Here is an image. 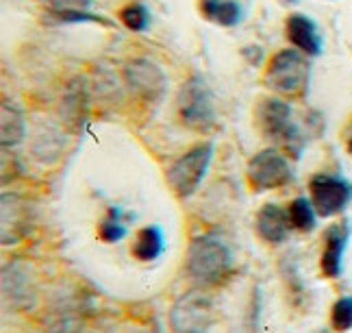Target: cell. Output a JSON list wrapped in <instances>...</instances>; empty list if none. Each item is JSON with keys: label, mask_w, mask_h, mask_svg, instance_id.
I'll return each mask as SVG.
<instances>
[{"label": "cell", "mask_w": 352, "mask_h": 333, "mask_svg": "<svg viewBox=\"0 0 352 333\" xmlns=\"http://www.w3.org/2000/svg\"><path fill=\"white\" fill-rule=\"evenodd\" d=\"M185 268L194 283L202 288L218 286L233 270V253L220 235H198L189 244Z\"/></svg>", "instance_id": "1"}, {"label": "cell", "mask_w": 352, "mask_h": 333, "mask_svg": "<svg viewBox=\"0 0 352 333\" xmlns=\"http://www.w3.org/2000/svg\"><path fill=\"white\" fill-rule=\"evenodd\" d=\"M215 318V305L202 290H189L170 310L172 333H209Z\"/></svg>", "instance_id": "2"}, {"label": "cell", "mask_w": 352, "mask_h": 333, "mask_svg": "<svg viewBox=\"0 0 352 333\" xmlns=\"http://www.w3.org/2000/svg\"><path fill=\"white\" fill-rule=\"evenodd\" d=\"M265 85L276 94L296 96L307 87L309 81V61L298 50H280L272 57L265 68Z\"/></svg>", "instance_id": "3"}, {"label": "cell", "mask_w": 352, "mask_h": 333, "mask_svg": "<svg viewBox=\"0 0 352 333\" xmlns=\"http://www.w3.org/2000/svg\"><path fill=\"white\" fill-rule=\"evenodd\" d=\"M211 157H213V144L207 142L194 146L192 151H187L183 157L176 159L168 170V183L172 192L179 198L192 196L198 190L200 181L207 175Z\"/></svg>", "instance_id": "4"}, {"label": "cell", "mask_w": 352, "mask_h": 333, "mask_svg": "<svg viewBox=\"0 0 352 333\" xmlns=\"http://www.w3.org/2000/svg\"><path fill=\"white\" fill-rule=\"evenodd\" d=\"M256 122L267 138L280 142L285 149H289L296 157L300 155L302 140L300 133L292 122V109L287 103L278 98H265L256 107Z\"/></svg>", "instance_id": "5"}, {"label": "cell", "mask_w": 352, "mask_h": 333, "mask_svg": "<svg viewBox=\"0 0 352 333\" xmlns=\"http://www.w3.org/2000/svg\"><path fill=\"white\" fill-rule=\"evenodd\" d=\"M179 114L189 129H209L215 122L213 98L202 78H192L181 87Z\"/></svg>", "instance_id": "6"}, {"label": "cell", "mask_w": 352, "mask_h": 333, "mask_svg": "<svg viewBox=\"0 0 352 333\" xmlns=\"http://www.w3.org/2000/svg\"><path fill=\"white\" fill-rule=\"evenodd\" d=\"M311 203L320 216H337L352 201V183L333 175H316L309 183Z\"/></svg>", "instance_id": "7"}, {"label": "cell", "mask_w": 352, "mask_h": 333, "mask_svg": "<svg viewBox=\"0 0 352 333\" xmlns=\"http://www.w3.org/2000/svg\"><path fill=\"white\" fill-rule=\"evenodd\" d=\"M292 179L289 162L274 149L256 153L248 164V181L254 190H274Z\"/></svg>", "instance_id": "8"}, {"label": "cell", "mask_w": 352, "mask_h": 333, "mask_svg": "<svg viewBox=\"0 0 352 333\" xmlns=\"http://www.w3.org/2000/svg\"><path fill=\"white\" fill-rule=\"evenodd\" d=\"M124 78L131 85V89H135L138 94H142L146 98H159L164 94V87H166L164 74H161L157 65H153L146 59L129 61L124 68Z\"/></svg>", "instance_id": "9"}, {"label": "cell", "mask_w": 352, "mask_h": 333, "mask_svg": "<svg viewBox=\"0 0 352 333\" xmlns=\"http://www.w3.org/2000/svg\"><path fill=\"white\" fill-rule=\"evenodd\" d=\"M350 237V224L348 222H337L329 226L327 237H324V250H322V272L329 279H337L342 275V259L344 250L348 246Z\"/></svg>", "instance_id": "10"}, {"label": "cell", "mask_w": 352, "mask_h": 333, "mask_svg": "<svg viewBox=\"0 0 352 333\" xmlns=\"http://www.w3.org/2000/svg\"><path fill=\"white\" fill-rule=\"evenodd\" d=\"M254 226L263 242L276 246L287 239L292 222H289V214L285 209H280L274 203H267L259 209V214H256Z\"/></svg>", "instance_id": "11"}, {"label": "cell", "mask_w": 352, "mask_h": 333, "mask_svg": "<svg viewBox=\"0 0 352 333\" xmlns=\"http://www.w3.org/2000/svg\"><path fill=\"white\" fill-rule=\"evenodd\" d=\"M287 39L289 42L305 52V55H311V57H318L322 52V37H320V31L316 22L307 18V16H300V13H296V16H289L287 18Z\"/></svg>", "instance_id": "12"}, {"label": "cell", "mask_w": 352, "mask_h": 333, "mask_svg": "<svg viewBox=\"0 0 352 333\" xmlns=\"http://www.w3.org/2000/svg\"><path fill=\"white\" fill-rule=\"evenodd\" d=\"M200 11L207 20L220 26H237L246 16L239 0H200Z\"/></svg>", "instance_id": "13"}, {"label": "cell", "mask_w": 352, "mask_h": 333, "mask_svg": "<svg viewBox=\"0 0 352 333\" xmlns=\"http://www.w3.org/2000/svg\"><path fill=\"white\" fill-rule=\"evenodd\" d=\"M166 248L164 242V233H161L159 226H144V229L135 235V244H133V257L140 261H155Z\"/></svg>", "instance_id": "14"}, {"label": "cell", "mask_w": 352, "mask_h": 333, "mask_svg": "<svg viewBox=\"0 0 352 333\" xmlns=\"http://www.w3.org/2000/svg\"><path fill=\"white\" fill-rule=\"evenodd\" d=\"M287 214H289V222L294 229L298 231H314L316 229V216H318V211L314 207V203L309 201V198L300 196V198H296V201L289 205L287 209Z\"/></svg>", "instance_id": "15"}, {"label": "cell", "mask_w": 352, "mask_h": 333, "mask_svg": "<svg viewBox=\"0 0 352 333\" xmlns=\"http://www.w3.org/2000/svg\"><path fill=\"white\" fill-rule=\"evenodd\" d=\"M24 138V118L16 107H9V103H3V146H16Z\"/></svg>", "instance_id": "16"}, {"label": "cell", "mask_w": 352, "mask_h": 333, "mask_svg": "<svg viewBox=\"0 0 352 333\" xmlns=\"http://www.w3.org/2000/svg\"><path fill=\"white\" fill-rule=\"evenodd\" d=\"M98 235H100L102 242H109V244L120 242V239L126 235V226H124V222L120 220V209L118 207H111L109 209V216H107L100 222Z\"/></svg>", "instance_id": "17"}, {"label": "cell", "mask_w": 352, "mask_h": 333, "mask_svg": "<svg viewBox=\"0 0 352 333\" xmlns=\"http://www.w3.org/2000/svg\"><path fill=\"white\" fill-rule=\"evenodd\" d=\"M120 20H122V24H124L129 31L142 33V31H146L148 22H151V13H148V9H146L144 5L133 3V5H129V7L122 9Z\"/></svg>", "instance_id": "18"}, {"label": "cell", "mask_w": 352, "mask_h": 333, "mask_svg": "<svg viewBox=\"0 0 352 333\" xmlns=\"http://www.w3.org/2000/svg\"><path fill=\"white\" fill-rule=\"evenodd\" d=\"M331 321H333V327L337 331L352 329V297H342L333 305Z\"/></svg>", "instance_id": "19"}, {"label": "cell", "mask_w": 352, "mask_h": 333, "mask_svg": "<svg viewBox=\"0 0 352 333\" xmlns=\"http://www.w3.org/2000/svg\"><path fill=\"white\" fill-rule=\"evenodd\" d=\"M50 13H55L59 22L67 24H83V22H98V24H109L104 18L94 16L87 9H52Z\"/></svg>", "instance_id": "20"}, {"label": "cell", "mask_w": 352, "mask_h": 333, "mask_svg": "<svg viewBox=\"0 0 352 333\" xmlns=\"http://www.w3.org/2000/svg\"><path fill=\"white\" fill-rule=\"evenodd\" d=\"M348 153L352 155V136H350V140H348Z\"/></svg>", "instance_id": "21"}, {"label": "cell", "mask_w": 352, "mask_h": 333, "mask_svg": "<svg viewBox=\"0 0 352 333\" xmlns=\"http://www.w3.org/2000/svg\"><path fill=\"white\" fill-rule=\"evenodd\" d=\"M285 3H289V5H294V3H298V0H285Z\"/></svg>", "instance_id": "22"}, {"label": "cell", "mask_w": 352, "mask_h": 333, "mask_svg": "<svg viewBox=\"0 0 352 333\" xmlns=\"http://www.w3.org/2000/svg\"><path fill=\"white\" fill-rule=\"evenodd\" d=\"M318 333H331V331H318Z\"/></svg>", "instance_id": "23"}]
</instances>
